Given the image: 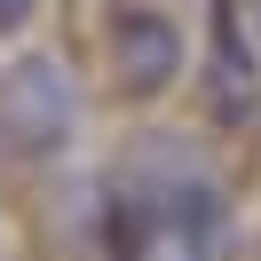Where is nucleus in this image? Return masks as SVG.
I'll use <instances>...</instances> for the list:
<instances>
[{
	"instance_id": "f257e3e1",
	"label": "nucleus",
	"mask_w": 261,
	"mask_h": 261,
	"mask_svg": "<svg viewBox=\"0 0 261 261\" xmlns=\"http://www.w3.org/2000/svg\"><path fill=\"white\" fill-rule=\"evenodd\" d=\"M111 229L127 261H222L229 198L190 135H135L111 174Z\"/></svg>"
},
{
	"instance_id": "f03ea898",
	"label": "nucleus",
	"mask_w": 261,
	"mask_h": 261,
	"mask_svg": "<svg viewBox=\"0 0 261 261\" xmlns=\"http://www.w3.org/2000/svg\"><path fill=\"white\" fill-rule=\"evenodd\" d=\"M71 135H80V95L56 56L0 64V159H56Z\"/></svg>"
},
{
	"instance_id": "7ed1b4c3",
	"label": "nucleus",
	"mask_w": 261,
	"mask_h": 261,
	"mask_svg": "<svg viewBox=\"0 0 261 261\" xmlns=\"http://www.w3.org/2000/svg\"><path fill=\"white\" fill-rule=\"evenodd\" d=\"M198 103L222 127L261 119V32L245 0H206V64H198Z\"/></svg>"
},
{
	"instance_id": "20e7f679",
	"label": "nucleus",
	"mask_w": 261,
	"mask_h": 261,
	"mask_svg": "<svg viewBox=\"0 0 261 261\" xmlns=\"http://www.w3.org/2000/svg\"><path fill=\"white\" fill-rule=\"evenodd\" d=\"M111 71L127 95H166L182 71V24L166 8H119L111 16Z\"/></svg>"
},
{
	"instance_id": "39448f33",
	"label": "nucleus",
	"mask_w": 261,
	"mask_h": 261,
	"mask_svg": "<svg viewBox=\"0 0 261 261\" xmlns=\"http://www.w3.org/2000/svg\"><path fill=\"white\" fill-rule=\"evenodd\" d=\"M32 8H40V0H0V40H16L24 24H32Z\"/></svg>"
},
{
	"instance_id": "423d86ee",
	"label": "nucleus",
	"mask_w": 261,
	"mask_h": 261,
	"mask_svg": "<svg viewBox=\"0 0 261 261\" xmlns=\"http://www.w3.org/2000/svg\"><path fill=\"white\" fill-rule=\"evenodd\" d=\"M245 16H253V32H261V0H245Z\"/></svg>"
}]
</instances>
